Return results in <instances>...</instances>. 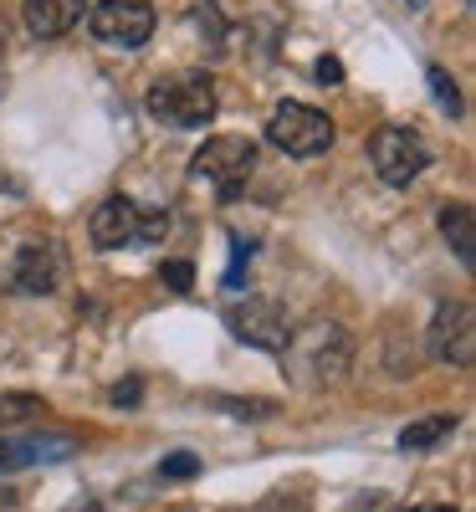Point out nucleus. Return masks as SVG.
Here are the masks:
<instances>
[{
  "mask_svg": "<svg viewBox=\"0 0 476 512\" xmlns=\"http://www.w3.org/2000/svg\"><path fill=\"white\" fill-rule=\"evenodd\" d=\"M251 169H256V144L246 134H215L195 154V175L221 190V200H236L241 195V185L251 180Z\"/></svg>",
  "mask_w": 476,
  "mask_h": 512,
  "instance_id": "nucleus-5",
  "label": "nucleus"
},
{
  "mask_svg": "<svg viewBox=\"0 0 476 512\" xmlns=\"http://www.w3.org/2000/svg\"><path fill=\"white\" fill-rule=\"evenodd\" d=\"M267 139L282 149V154H292V159H313V154H323L328 144H333V123H328V113H318L313 103H277L272 108V118H267Z\"/></svg>",
  "mask_w": 476,
  "mask_h": 512,
  "instance_id": "nucleus-4",
  "label": "nucleus"
},
{
  "mask_svg": "<svg viewBox=\"0 0 476 512\" xmlns=\"http://www.w3.org/2000/svg\"><path fill=\"white\" fill-rule=\"evenodd\" d=\"M262 512H313V507H308V497H302L297 487H292V492H287V487H277V492L262 502Z\"/></svg>",
  "mask_w": 476,
  "mask_h": 512,
  "instance_id": "nucleus-18",
  "label": "nucleus"
},
{
  "mask_svg": "<svg viewBox=\"0 0 476 512\" xmlns=\"http://www.w3.org/2000/svg\"><path fill=\"white\" fill-rule=\"evenodd\" d=\"M93 246L98 251H123V246H149L169 231V216L164 210H144L139 200H128V195H113L93 210Z\"/></svg>",
  "mask_w": 476,
  "mask_h": 512,
  "instance_id": "nucleus-3",
  "label": "nucleus"
},
{
  "mask_svg": "<svg viewBox=\"0 0 476 512\" xmlns=\"http://www.w3.org/2000/svg\"><path fill=\"white\" fill-rule=\"evenodd\" d=\"M190 16L205 26V36H200V41H210V47H221V31H226V26H221V11H215V6H205V0H200V6H195Z\"/></svg>",
  "mask_w": 476,
  "mask_h": 512,
  "instance_id": "nucleus-20",
  "label": "nucleus"
},
{
  "mask_svg": "<svg viewBox=\"0 0 476 512\" xmlns=\"http://www.w3.org/2000/svg\"><path fill=\"white\" fill-rule=\"evenodd\" d=\"M88 26L103 47H123V52H139L144 41L154 36V6L149 0H98L88 11Z\"/></svg>",
  "mask_w": 476,
  "mask_h": 512,
  "instance_id": "nucleus-7",
  "label": "nucleus"
},
{
  "mask_svg": "<svg viewBox=\"0 0 476 512\" xmlns=\"http://www.w3.org/2000/svg\"><path fill=\"white\" fill-rule=\"evenodd\" d=\"M226 323H231V333L241 338L246 349H267V354H282L287 338H292L287 308L272 303V297H246V303L226 308Z\"/></svg>",
  "mask_w": 476,
  "mask_h": 512,
  "instance_id": "nucleus-8",
  "label": "nucleus"
},
{
  "mask_svg": "<svg viewBox=\"0 0 476 512\" xmlns=\"http://www.w3.org/2000/svg\"><path fill=\"white\" fill-rule=\"evenodd\" d=\"M318 82H323V88H338V82H343V62L338 57H318Z\"/></svg>",
  "mask_w": 476,
  "mask_h": 512,
  "instance_id": "nucleus-24",
  "label": "nucleus"
},
{
  "mask_svg": "<svg viewBox=\"0 0 476 512\" xmlns=\"http://www.w3.org/2000/svg\"><path fill=\"white\" fill-rule=\"evenodd\" d=\"M451 431H456V420H451V415H430V420L405 425V431H400V446H405V451H430V446H441Z\"/></svg>",
  "mask_w": 476,
  "mask_h": 512,
  "instance_id": "nucleus-13",
  "label": "nucleus"
},
{
  "mask_svg": "<svg viewBox=\"0 0 476 512\" xmlns=\"http://www.w3.org/2000/svg\"><path fill=\"white\" fill-rule=\"evenodd\" d=\"M57 282H62V251H57V241H26L21 251H16V262H11V292H21V297H47V292H57Z\"/></svg>",
  "mask_w": 476,
  "mask_h": 512,
  "instance_id": "nucleus-10",
  "label": "nucleus"
},
{
  "mask_svg": "<svg viewBox=\"0 0 476 512\" xmlns=\"http://www.w3.org/2000/svg\"><path fill=\"white\" fill-rule=\"evenodd\" d=\"M369 164L384 185H410L425 175L430 164V144L415 134V128H379L369 139Z\"/></svg>",
  "mask_w": 476,
  "mask_h": 512,
  "instance_id": "nucleus-6",
  "label": "nucleus"
},
{
  "mask_svg": "<svg viewBox=\"0 0 476 512\" xmlns=\"http://www.w3.org/2000/svg\"><path fill=\"white\" fill-rule=\"evenodd\" d=\"M67 512H103V507H98V497H77Z\"/></svg>",
  "mask_w": 476,
  "mask_h": 512,
  "instance_id": "nucleus-25",
  "label": "nucleus"
},
{
  "mask_svg": "<svg viewBox=\"0 0 476 512\" xmlns=\"http://www.w3.org/2000/svg\"><path fill=\"white\" fill-rule=\"evenodd\" d=\"M41 415V400L36 395H6L0 400V425H26Z\"/></svg>",
  "mask_w": 476,
  "mask_h": 512,
  "instance_id": "nucleus-15",
  "label": "nucleus"
},
{
  "mask_svg": "<svg viewBox=\"0 0 476 512\" xmlns=\"http://www.w3.org/2000/svg\"><path fill=\"white\" fill-rule=\"evenodd\" d=\"M144 108L164 128H205L215 118V88L205 72H175V77L154 82Z\"/></svg>",
  "mask_w": 476,
  "mask_h": 512,
  "instance_id": "nucleus-2",
  "label": "nucleus"
},
{
  "mask_svg": "<svg viewBox=\"0 0 476 512\" xmlns=\"http://www.w3.org/2000/svg\"><path fill=\"white\" fill-rule=\"evenodd\" d=\"M425 349H430V359H441L451 369H471V359H476V313H471V303H441L436 318H430Z\"/></svg>",
  "mask_w": 476,
  "mask_h": 512,
  "instance_id": "nucleus-9",
  "label": "nucleus"
},
{
  "mask_svg": "<svg viewBox=\"0 0 476 512\" xmlns=\"http://www.w3.org/2000/svg\"><path fill=\"white\" fill-rule=\"evenodd\" d=\"M26 446H31V466H36V461H41V466H47V461H67V456L77 451L72 436H26Z\"/></svg>",
  "mask_w": 476,
  "mask_h": 512,
  "instance_id": "nucleus-14",
  "label": "nucleus"
},
{
  "mask_svg": "<svg viewBox=\"0 0 476 512\" xmlns=\"http://www.w3.org/2000/svg\"><path fill=\"white\" fill-rule=\"evenodd\" d=\"M410 512H456V507H446V502H425V507H410Z\"/></svg>",
  "mask_w": 476,
  "mask_h": 512,
  "instance_id": "nucleus-26",
  "label": "nucleus"
},
{
  "mask_svg": "<svg viewBox=\"0 0 476 512\" xmlns=\"http://www.w3.org/2000/svg\"><path fill=\"white\" fill-rule=\"evenodd\" d=\"M21 466H31V446H26V441H16V436H6V431H0V477H11V472H21Z\"/></svg>",
  "mask_w": 476,
  "mask_h": 512,
  "instance_id": "nucleus-16",
  "label": "nucleus"
},
{
  "mask_svg": "<svg viewBox=\"0 0 476 512\" xmlns=\"http://www.w3.org/2000/svg\"><path fill=\"white\" fill-rule=\"evenodd\" d=\"M159 472H164V477H195V472H200V461H195L190 451H175V456H164Z\"/></svg>",
  "mask_w": 476,
  "mask_h": 512,
  "instance_id": "nucleus-22",
  "label": "nucleus"
},
{
  "mask_svg": "<svg viewBox=\"0 0 476 512\" xmlns=\"http://www.w3.org/2000/svg\"><path fill=\"white\" fill-rule=\"evenodd\" d=\"M425 77H430V88H436V98H441V108L456 118L461 113V93H456V82H451V72L446 67H425Z\"/></svg>",
  "mask_w": 476,
  "mask_h": 512,
  "instance_id": "nucleus-17",
  "label": "nucleus"
},
{
  "mask_svg": "<svg viewBox=\"0 0 476 512\" xmlns=\"http://www.w3.org/2000/svg\"><path fill=\"white\" fill-rule=\"evenodd\" d=\"M210 405H215V410H226V415H251V420L272 415V405H267V400H221V395H215Z\"/></svg>",
  "mask_w": 476,
  "mask_h": 512,
  "instance_id": "nucleus-19",
  "label": "nucleus"
},
{
  "mask_svg": "<svg viewBox=\"0 0 476 512\" xmlns=\"http://www.w3.org/2000/svg\"><path fill=\"white\" fill-rule=\"evenodd\" d=\"M159 277H164V287H169V292H190L195 267H190V262H164V272H159Z\"/></svg>",
  "mask_w": 476,
  "mask_h": 512,
  "instance_id": "nucleus-21",
  "label": "nucleus"
},
{
  "mask_svg": "<svg viewBox=\"0 0 476 512\" xmlns=\"http://www.w3.org/2000/svg\"><path fill=\"white\" fill-rule=\"evenodd\" d=\"M292 359V374L302 384H338L343 374H349V359H354V338L343 333V323L333 318H318L313 328H302L287 338V349Z\"/></svg>",
  "mask_w": 476,
  "mask_h": 512,
  "instance_id": "nucleus-1",
  "label": "nucleus"
},
{
  "mask_svg": "<svg viewBox=\"0 0 476 512\" xmlns=\"http://www.w3.org/2000/svg\"><path fill=\"white\" fill-rule=\"evenodd\" d=\"M441 231H446V241L456 246L461 267H476V221H471V205H466V200H456V205L441 210Z\"/></svg>",
  "mask_w": 476,
  "mask_h": 512,
  "instance_id": "nucleus-12",
  "label": "nucleus"
},
{
  "mask_svg": "<svg viewBox=\"0 0 476 512\" xmlns=\"http://www.w3.org/2000/svg\"><path fill=\"white\" fill-rule=\"evenodd\" d=\"M466 6H471V0H466Z\"/></svg>",
  "mask_w": 476,
  "mask_h": 512,
  "instance_id": "nucleus-28",
  "label": "nucleus"
},
{
  "mask_svg": "<svg viewBox=\"0 0 476 512\" xmlns=\"http://www.w3.org/2000/svg\"><path fill=\"white\" fill-rule=\"evenodd\" d=\"M400 6H410V11H420V6H425V0H400Z\"/></svg>",
  "mask_w": 476,
  "mask_h": 512,
  "instance_id": "nucleus-27",
  "label": "nucleus"
},
{
  "mask_svg": "<svg viewBox=\"0 0 476 512\" xmlns=\"http://www.w3.org/2000/svg\"><path fill=\"white\" fill-rule=\"evenodd\" d=\"M82 11H88V0H26V31L31 36H41V41H57V36H67L77 21H82Z\"/></svg>",
  "mask_w": 476,
  "mask_h": 512,
  "instance_id": "nucleus-11",
  "label": "nucleus"
},
{
  "mask_svg": "<svg viewBox=\"0 0 476 512\" xmlns=\"http://www.w3.org/2000/svg\"><path fill=\"white\" fill-rule=\"evenodd\" d=\"M139 395H144V384H139V379H123L118 390H113V405H118V410H134Z\"/></svg>",
  "mask_w": 476,
  "mask_h": 512,
  "instance_id": "nucleus-23",
  "label": "nucleus"
}]
</instances>
